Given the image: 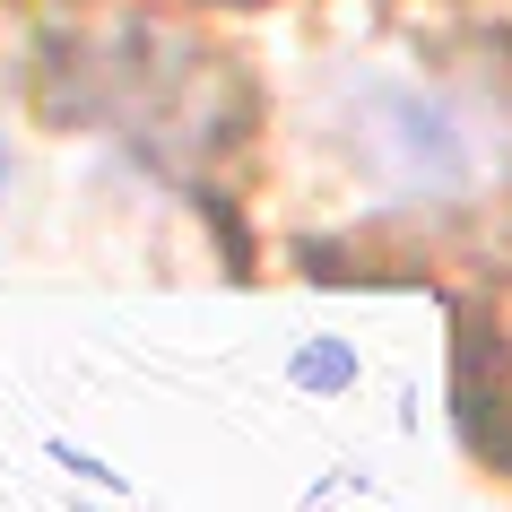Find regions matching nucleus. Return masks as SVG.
Listing matches in <instances>:
<instances>
[{
    "label": "nucleus",
    "instance_id": "4",
    "mask_svg": "<svg viewBox=\"0 0 512 512\" xmlns=\"http://www.w3.org/2000/svg\"><path fill=\"white\" fill-rule=\"evenodd\" d=\"M0 183H9V139H0Z\"/></svg>",
    "mask_w": 512,
    "mask_h": 512
},
{
    "label": "nucleus",
    "instance_id": "1",
    "mask_svg": "<svg viewBox=\"0 0 512 512\" xmlns=\"http://www.w3.org/2000/svg\"><path fill=\"white\" fill-rule=\"evenodd\" d=\"M348 148H356V165H365L374 183L408 191V200L460 191L469 174H478V139H469V122H460L443 96L408 87V79H365V87H356Z\"/></svg>",
    "mask_w": 512,
    "mask_h": 512
},
{
    "label": "nucleus",
    "instance_id": "3",
    "mask_svg": "<svg viewBox=\"0 0 512 512\" xmlns=\"http://www.w3.org/2000/svg\"><path fill=\"white\" fill-rule=\"evenodd\" d=\"M44 452H53V460H61V469H79V478H87V486H105V495H122V486H131V478H113L105 460H87V452H79V443H61V434H53V443H44Z\"/></svg>",
    "mask_w": 512,
    "mask_h": 512
},
{
    "label": "nucleus",
    "instance_id": "2",
    "mask_svg": "<svg viewBox=\"0 0 512 512\" xmlns=\"http://www.w3.org/2000/svg\"><path fill=\"white\" fill-rule=\"evenodd\" d=\"M296 382H304V391H339V382H356V356L348 348H304L296 356Z\"/></svg>",
    "mask_w": 512,
    "mask_h": 512
}]
</instances>
